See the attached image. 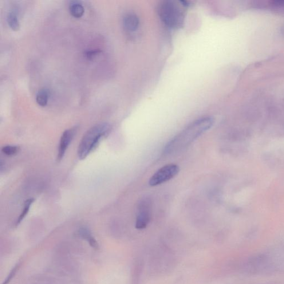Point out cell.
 I'll use <instances>...</instances> for the list:
<instances>
[{
    "mask_svg": "<svg viewBox=\"0 0 284 284\" xmlns=\"http://www.w3.org/2000/svg\"><path fill=\"white\" fill-rule=\"evenodd\" d=\"M75 129H70L66 130L63 133L61 138L60 145H59L58 152L57 155V161H60L64 158L66 150L73 139L74 135Z\"/></svg>",
    "mask_w": 284,
    "mask_h": 284,
    "instance_id": "6",
    "label": "cell"
},
{
    "mask_svg": "<svg viewBox=\"0 0 284 284\" xmlns=\"http://www.w3.org/2000/svg\"><path fill=\"white\" fill-rule=\"evenodd\" d=\"M213 124L214 120L211 117L201 118L193 122L169 142L164 152L173 154L181 151L211 128Z\"/></svg>",
    "mask_w": 284,
    "mask_h": 284,
    "instance_id": "1",
    "label": "cell"
},
{
    "mask_svg": "<svg viewBox=\"0 0 284 284\" xmlns=\"http://www.w3.org/2000/svg\"><path fill=\"white\" fill-rule=\"evenodd\" d=\"M19 149L18 146L16 145H6L4 146L1 149V151L3 154L7 156H14L18 153Z\"/></svg>",
    "mask_w": 284,
    "mask_h": 284,
    "instance_id": "12",
    "label": "cell"
},
{
    "mask_svg": "<svg viewBox=\"0 0 284 284\" xmlns=\"http://www.w3.org/2000/svg\"><path fill=\"white\" fill-rule=\"evenodd\" d=\"M111 127L107 123H101L93 126L87 132L79 144L78 156L84 160L95 149L101 140L109 133Z\"/></svg>",
    "mask_w": 284,
    "mask_h": 284,
    "instance_id": "2",
    "label": "cell"
},
{
    "mask_svg": "<svg viewBox=\"0 0 284 284\" xmlns=\"http://www.w3.org/2000/svg\"><path fill=\"white\" fill-rule=\"evenodd\" d=\"M49 91L47 89L39 90L36 96V102L39 106H45L48 103Z\"/></svg>",
    "mask_w": 284,
    "mask_h": 284,
    "instance_id": "10",
    "label": "cell"
},
{
    "mask_svg": "<svg viewBox=\"0 0 284 284\" xmlns=\"http://www.w3.org/2000/svg\"><path fill=\"white\" fill-rule=\"evenodd\" d=\"M188 6L185 1H164L161 3L159 7L160 17L165 24L170 28H180L183 26L184 20L182 7Z\"/></svg>",
    "mask_w": 284,
    "mask_h": 284,
    "instance_id": "3",
    "label": "cell"
},
{
    "mask_svg": "<svg viewBox=\"0 0 284 284\" xmlns=\"http://www.w3.org/2000/svg\"><path fill=\"white\" fill-rule=\"evenodd\" d=\"M70 10L71 15L76 18L82 17L85 12L84 6L77 1H73L71 3Z\"/></svg>",
    "mask_w": 284,
    "mask_h": 284,
    "instance_id": "8",
    "label": "cell"
},
{
    "mask_svg": "<svg viewBox=\"0 0 284 284\" xmlns=\"http://www.w3.org/2000/svg\"><path fill=\"white\" fill-rule=\"evenodd\" d=\"M151 203L148 198H145L141 201L139 207V214H138L136 228L138 230H143L148 226L151 220Z\"/></svg>",
    "mask_w": 284,
    "mask_h": 284,
    "instance_id": "5",
    "label": "cell"
},
{
    "mask_svg": "<svg viewBox=\"0 0 284 284\" xmlns=\"http://www.w3.org/2000/svg\"><path fill=\"white\" fill-rule=\"evenodd\" d=\"M35 199L34 198H30L25 201L24 203V207H23V211L21 213V214L19 215L17 222V226H18L19 224H20L22 221L24 219L30 210V207L31 205L34 202Z\"/></svg>",
    "mask_w": 284,
    "mask_h": 284,
    "instance_id": "11",
    "label": "cell"
},
{
    "mask_svg": "<svg viewBox=\"0 0 284 284\" xmlns=\"http://www.w3.org/2000/svg\"><path fill=\"white\" fill-rule=\"evenodd\" d=\"M101 51L99 50H91L88 51L85 53V55L87 58H89V60H91L94 57H96L97 54H99Z\"/></svg>",
    "mask_w": 284,
    "mask_h": 284,
    "instance_id": "16",
    "label": "cell"
},
{
    "mask_svg": "<svg viewBox=\"0 0 284 284\" xmlns=\"http://www.w3.org/2000/svg\"><path fill=\"white\" fill-rule=\"evenodd\" d=\"M19 267V264L16 266L14 269L11 270L10 272V274L8 276L7 278L5 280V281L2 284H9L10 282L11 281V280L14 277L15 275L17 273V271L18 270V268Z\"/></svg>",
    "mask_w": 284,
    "mask_h": 284,
    "instance_id": "14",
    "label": "cell"
},
{
    "mask_svg": "<svg viewBox=\"0 0 284 284\" xmlns=\"http://www.w3.org/2000/svg\"><path fill=\"white\" fill-rule=\"evenodd\" d=\"M269 6L271 9L277 10H284V1H270Z\"/></svg>",
    "mask_w": 284,
    "mask_h": 284,
    "instance_id": "13",
    "label": "cell"
},
{
    "mask_svg": "<svg viewBox=\"0 0 284 284\" xmlns=\"http://www.w3.org/2000/svg\"><path fill=\"white\" fill-rule=\"evenodd\" d=\"M179 172V168L177 165L170 164L165 165L154 174L150 178V186L155 187L157 185L167 182L175 178Z\"/></svg>",
    "mask_w": 284,
    "mask_h": 284,
    "instance_id": "4",
    "label": "cell"
},
{
    "mask_svg": "<svg viewBox=\"0 0 284 284\" xmlns=\"http://www.w3.org/2000/svg\"><path fill=\"white\" fill-rule=\"evenodd\" d=\"M124 29L128 33H134L139 29L140 19L137 15L134 13L125 14L123 19Z\"/></svg>",
    "mask_w": 284,
    "mask_h": 284,
    "instance_id": "7",
    "label": "cell"
},
{
    "mask_svg": "<svg viewBox=\"0 0 284 284\" xmlns=\"http://www.w3.org/2000/svg\"><path fill=\"white\" fill-rule=\"evenodd\" d=\"M7 21L8 24L12 30L17 31L19 27L18 18L17 13L14 11L10 12L7 15Z\"/></svg>",
    "mask_w": 284,
    "mask_h": 284,
    "instance_id": "9",
    "label": "cell"
},
{
    "mask_svg": "<svg viewBox=\"0 0 284 284\" xmlns=\"http://www.w3.org/2000/svg\"><path fill=\"white\" fill-rule=\"evenodd\" d=\"M87 240H88L89 246L94 249H98L99 248V244H98L96 239L93 237L92 235L90 236Z\"/></svg>",
    "mask_w": 284,
    "mask_h": 284,
    "instance_id": "15",
    "label": "cell"
}]
</instances>
